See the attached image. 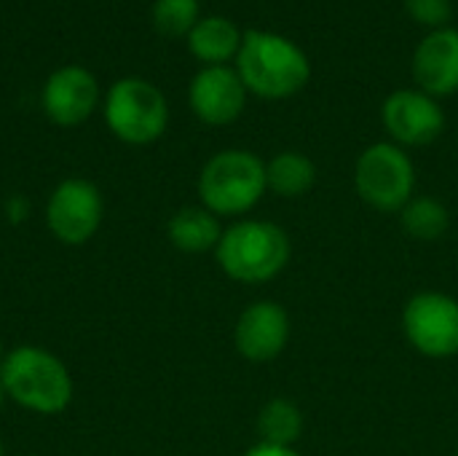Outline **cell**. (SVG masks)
<instances>
[{"label": "cell", "mask_w": 458, "mask_h": 456, "mask_svg": "<svg viewBox=\"0 0 458 456\" xmlns=\"http://www.w3.org/2000/svg\"><path fill=\"white\" fill-rule=\"evenodd\" d=\"M233 62L244 89L260 99L295 97L311 81V62L306 51L268 30H247Z\"/></svg>", "instance_id": "7a4b0ae2"}, {"label": "cell", "mask_w": 458, "mask_h": 456, "mask_svg": "<svg viewBox=\"0 0 458 456\" xmlns=\"http://www.w3.org/2000/svg\"><path fill=\"white\" fill-rule=\"evenodd\" d=\"M266 183L279 199H301L317 185V164L301 151H282L266 161Z\"/></svg>", "instance_id": "2e32d148"}, {"label": "cell", "mask_w": 458, "mask_h": 456, "mask_svg": "<svg viewBox=\"0 0 458 456\" xmlns=\"http://www.w3.org/2000/svg\"><path fill=\"white\" fill-rule=\"evenodd\" d=\"M454 456H458V449H456V452H454Z\"/></svg>", "instance_id": "484cf974"}, {"label": "cell", "mask_w": 458, "mask_h": 456, "mask_svg": "<svg viewBox=\"0 0 458 456\" xmlns=\"http://www.w3.org/2000/svg\"><path fill=\"white\" fill-rule=\"evenodd\" d=\"M413 78L429 97H451L458 91V30L440 27L424 35L413 51Z\"/></svg>", "instance_id": "4fadbf2b"}, {"label": "cell", "mask_w": 458, "mask_h": 456, "mask_svg": "<svg viewBox=\"0 0 458 456\" xmlns=\"http://www.w3.org/2000/svg\"><path fill=\"white\" fill-rule=\"evenodd\" d=\"M30 212H32V204H30L27 196H21V194L8 196V202H5V218L11 223H24L30 218Z\"/></svg>", "instance_id": "44dd1931"}, {"label": "cell", "mask_w": 458, "mask_h": 456, "mask_svg": "<svg viewBox=\"0 0 458 456\" xmlns=\"http://www.w3.org/2000/svg\"><path fill=\"white\" fill-rule=\"evenodd\" d=\"M105 204L102 194L91 180L67 177L46 202V226L62 245H86L102 226Z\"/></svg>", "instance_id": "ba28073f"}, {"label": "cell", "mask_w": 458, "mask_h": 456, "mask_svg": "<svg viewBox=\"0 0 458 456\" xmlns=\"http://www.w3.org/2000/svg\"><path fill=\"white\" fill-rule=\"evenodd\" d=\"M0 384L5 398L30 414L54 417L72 403V376L67 366L54 352L35 344H21L5 352L0 363Z\"/></svg>", "instance_id": "3957f363"}, {"label": "cell", "mask_w": 458, "mask_h": 456, "mask_svg": "<svg viewBox=\"0 0 458 456\" xmlns=\"http://www.w3.org/2000/svg\"><path fill=\"white\" fill-rule=\"evenodd\" d=\"M5 400H8V398H5V390H3V384H0V409H3Z\"/></svg>", "instance_id": "603a6c76"}, {"label": "cell", "mask_w": 458, "mask_h": 456, "mask_svg": "<svg viewBox=\"0 0 458 456\" xmlns=\"http://www.w3.org/2000/svg\"><path fill=\"white\" fill-rule=\"evenodd\" d=\"M107 129L126 145L156 142L169 124V105L158 86L145 78H121L105 97Z\"/></svg>", "instance_id": "8992f818"}, {"label": "cell", "mask_w": 458, "mask_h": 456, "mask_svg": "<svg viewBox=\"0 0 458 456\" xmlns=\"http://www.w3.org/2000/svg\"><path fill=\"white\" fill-rule=\"evenodd\" d=\"M201 207L217 218H247L268 194L266 161L244 148L215 153L199 172Z\"/></svg>", "instance_id": "277c9868"}, {"label": "cell", "mask_w": 458, "mask_h": 456, "mask_svg": "<svg viewBox=\"0 0 458 456\" xmlns=\"http://www.w3.org/2000/svg\"><path fill=\"white\" fill-rule=\"evenodd\" d=\"M199 19V0H156L153 5V27L166 38H188Z\"/></svg>", "instance_id": "d6986e66"}, {"label": "cell", "mask_w": 458, "mask_h": 456, "mask_svg": "<svg viewBox=\"0 0 458 456\" xmlns=\"http://www.w3.org/2000/svg\"><path fill=\"white\" fill-rule=\"evenodd\" d=\"M97 102H99V83L86 67L78 65L54 70L40 94L43 113L56 126L83 124L94 113Z\"/></svg>", "instance_id": "7c38bea8"}, {"label": "cell", "mask_w": 458, "mask_h": 456, "mask_svg": "<svg viewBox=\"0 0 458 456\" xmlns=\"http://www.w3.org/2000/svg\"><path fill=\"white\" fill-rule=\"evenodd\" d=\"M389 140L400 148H427L445 129L443 105L421 89H397L381 105Z\"/></svg>", "instance_id": "9c48e42d"}, {"label": "cell", "mask_w": 458, "mask_h": 456, "mask_svg": "<svg viewBox=\"0 0 458 456\" xmlns=\"http://www.w3.org/2000/svg\"><path fill=\"white\" fill-rule=\"evenodd\" d=\"M255 430L260 443H274V446H295L303 438L306 430V417L301 406L290 398H271L260 406Z\"/></svg>", "instance_id": "e0dca14e"}, {"label": "cell", "mask_w": 458, "mask_h": 456, "mask_svg": "<svg viewBox=\"0 0 458 456\" xmlns=\"http://www.w3.org/2000/svg\"><path fill=\"white\" fill-rule=\"evenodd\" d=\"M403 333L413 352L429 360L458 355V298L443 290L413 293L403 306Z\"/></svg>", "instance_id": "52a82bcc"}, {"label": "cell", "mask_w": 458, "mask_h": 456, "mask_svg": "<svg viewBox=\"0 0 458 456\" xmlns=\"http://www.w3.org/2000/svg\"><path fill=\"white\" fill-rule=\"evenodd\" d=\"M3 357H5V349H3V341H0V363H3Z\"/></svg>", "instance_id": "cb8c5ba5"}, {"label": "cell", "mask_w": 458, "mask_h": 456, "mask_svg": "<svg viewBox=\"0 0 458 456\" xmlns=\"http://www.w3.org/2000/svg\"><path fill=\"white\" fill-rule=\"evenodd\" d=\"M405 8H408V13H411L413 22L427 24L432 30L445 27L448 19H451V13H454L451 0H405Z\"/></svg>", "instance_id": "ffe728a7"}, {"label": "cell", "mask_w": 458, "mask_h": 456, "mask_svg": "<svg viewBox=\"0 0 458 456\" xmlns=\"http://www.w3.org/2000/svg\"><path fill=\"white\" fill-rule=\"evenodd\" d=\"M397 215H400L403 231L411 239L424 242V245L443 239L448 234V228H451V212L435 196H419L416 194Z\"/></svg>", "instance_id": "ac0fdd59"}, {"label": "cell", "mask_w": 458, "mask_h": 456, "mask_svg": "<svg viewBox=\"0 0 458 456\" xmlns=\"http://www.w3.org/2000/svg\"><path fill=\"white\" fill-rule=\"evenodd\" d=\"M357 196L378 212H400L416 196V164L392 140L368 145L354 164Z\"/></svg>", "instance_id": "5b68a950"}, {"label": "cell", "mask_w": 458, "mask_h": 456, "mask_svg": "<svg viewBox=\"0 0 458 456\" xmlns=\"http://www.w3.org/2000/svg\"><path fill=\"white\" fill-rule=\"evenodd\" d=\"M215 261L220 271L239 285H268L290 266L293 239L274 220L239 218L223 228Z\"/></svg>", "instance_id": "6da1fadb"}, {"label": "cell", "mask_w": 458, "mask_h": 456, "mask_svg": "<svg viewBox=\"0 0 458 456\" xmlns=\"http://www.w3.org/2000/svg\"><path fill=\"white\" fill-rule=\"evenodd\" d=\"M244 456H303L295 446H274V443H255L252 449H247Z\"/></svg>", "instance_id": "7402d4cb"}, {"label": "cell", "mask_w": 458, "mask_h": 456, "mask_svg": "<svg viewBox=\"0 0 458 456\" xmlns=\"http://www.w3.org/2000/svg\"><path fill=\"white\" fill-rule=\"evenodd\" d=\"M244 32L225 16H204L196 22V27L188 32V48L191 54L204 62L207 67L228 65L236 59L242 48Z\"/></svg>", "instance_id": "9a60e30c"}, {"label": "cell", "mask_w": 458, "mask_h": 456, "mask_svg": "<svg viewBox=\"0 0 458 456\" xmlns=\"http://www.w3.org/2000/svg\"><path fill=\"white\" fill-rule=\"evenodd\" d=\"M223 223L215 212L207 207H182L177 210L169 223H166V237L172 247L188 255H201V253H215L220 237H223Z\"/></svg>", "instance_id": "5bb4252c"}, {"label": "cell", "mask_w": 458, "mask_h": 456, "mask_svg": "<svg viewBox=\"0 0 458 456\" xmlns=\"http://www.w3.org/2000/svg\"><path fill=\"white\" fill-rule=\"evenodd\" d=\"M247 89L239 73L228 65L204 67L193 75L188 86V102L199 121L209 126L233 124L247 108Z\"/></svg>", "instance_id": "8fae6325"}, {"label": "cell", "mask_w": 458, "mask_h": 456, "mask_svg": "<svg viewBox=\"0 0 458 456\" xmlns=\"http://www.w3.org/2000/svg\"><path fill=\"white\" fill-rule=\"evenodd\" d=\"M0 456H5V449H3V443H0Z\"/></svg>", "instance_id": "d4e9b609"}, {"label": "cell", "mask_w": 458, "mask_h": 456, "mask_svg": "<svg viewBox=\"0 0 458 456\" xmlns=\"http://www.w3.org/2000/svg\"><path fill=\"white\" fill-rule=\"evenodd\" d=\"M293 336L290 312L276 301H255L236 317L233 347L247 363H271L276 360Z\"/></svg>", "instance_id": "30bf717a"}]
</instances>
